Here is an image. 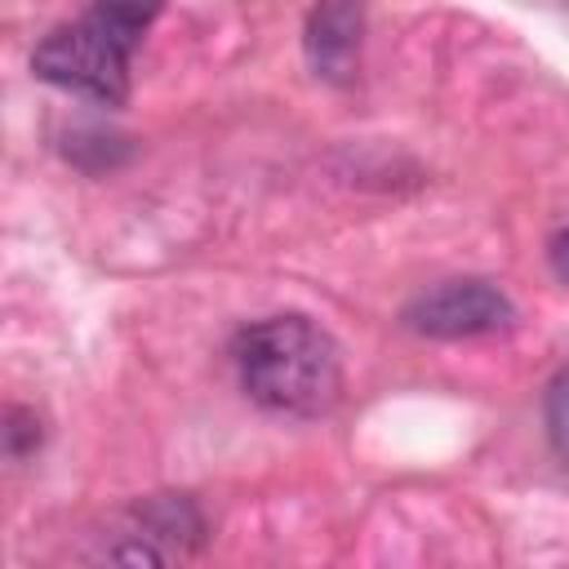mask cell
I'll return each mask as SVG.
<instances>
[{
	"instance_id": "obj_1",
	"label": "cell",
	"mask_w": 569,
	"mask_h": 569,
	"mask_svg": "<svg viewBox=\"0 0 569 569\" xmlns=\"http://www.w3.org/2000/svg\"><path fill=\"white\" fill-rule=\"evenodd\" d=\"M236 369L253 405L289 418H320L342 391L338 347L307 316H267L240 329Z\"/></svg>"
},
{
	"instance_id": "obj_2",
	"label": "cell",
	"mask_w": 569,
	"mask_h": 569,
	"mask_svg": "<svg viewBox=\"0 0 569 569\" xmlns=\"http://www.w3.org/2000/svg\"><path fill=\"white\" fill-rule=\"evenodd\" d=\"M164 0H93V9L67 27H53L36 53L31 71L58 89L98 98L107 107L129 93V62L142 44V31Z\"/></svg>"
},
{
	"instance_id": "obj_3",
	"label": "cell",
	"mask_w": 569,
	"mask_h": 569,
	"mask_svg": "<svg viewBox=\"0 0 569 569\" xmlns=\"http://www.w3.org/2000/svg\"><path fill=\"white\" fill-rule=\"evenodd\" d=\"M516 320L511 298L489 280H445L405 307V325L422 338H485Z\"/></svg>"
},
{
	"instance_id": "obj_4",
	"label": "cell",
	"mask_w": 569,
	"mask_h": 569,
	"mask_svg": "<svg viewBox=\"0 0 569 569\" xmlns=\"http://www.w3.org/2000/svg\"><path fill=\"white\" fill-rule=\"evenodd\" d=\"M360 44H365V0H316L311 4L302 49H307V67L320 80L347 84L360 67Z\"/></svg>"
},
{
	"instance_id": "obj_5",
	"label": "cell",
	"mask_w": 569,
	"mask_h": 569,
	"mask_svg": "<svg viewBox=\"0 0 569 569\" xmlns=\"http://www.w3.org/2000/svg\"><path fill=\"white\" fill-rule=\"evenodd\" d=\"M542 422H547V440L551 453L569 467V360L556 369V378L547 382V400H542Z\"/></svg>"
},
{
	"instance_id": "obj_6",
	"label": "cell",
	"mask_w": 569,
	"mask_h": 569,
	"mask_svg": "<svg viewBox=\"0 0 569 569\" xmlns=\"http://www.w3.org/2000/svg\"><path fill=\"white\" fill-rule=\"evenodd\" d=\"M36 449H40V418L22 405H9V413H4V453L18 462Z\"/></svg>"
},
{
	"instance_id": "obj_7",
	"label": "cell",
	"mask_w": 569,
	"mask_h": 569,
	"mask_svg": "<svg viewBox=\"0 0 569 569\" xmlns=\"http://www.w3.org/2000/svg\"><path fill=\"white\" fill-rule=\"evenodd\" d=\"M547 262H551L556 280H565V284H569V227L551 236V244H547Z\"/></svg>"
}]
</instances>
